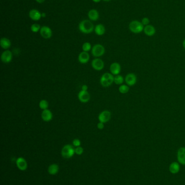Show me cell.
Wrapping results in <instances>:
<instances>
[{"label": "cell", "instance_id": "4316f807", "mask_svg": "<svg viewBox=\"0 0 185 185\" xmlns=\"http://www.w3.org/2000/svg\"><path fill=\"white\" fill-rule=\"evenodd\" d=\"M40 26L38 23H34L31 26V30L33 33H37L39 31H40Z\"/></svg>", "mask_w": 185, "mask_h": 185}, {"label": "cell", "instance_id": "cb8c5ba5", "mask_svg": "<svg viewBox=\"0 0 185 185\" xmlns=\"http://www.w3.org/2000/svg\"><path fill=\"white\" fill-rule=\"evenodd\" d=\"M124 78L120 75H117L114 77V83L117 85H122L124 82Z\"/></svg>", "mask_w": 185, "mask_h": 185}, {"label": "cell", "instance_id": "f1b7e54d", "mask_svg": "<svg viewBox=\"0 0 185 185\" xmlns=\"http://www.w3.org/2000/svg\"><path fill=\"white\" fill-rule=\"evenodd\" d=\"M141 23H142V24L144 26H146L147 25L150 24V20L148 17H144L141 20Z\"/></svg>", "mask_w": 185, "mask_h": 185}, {"label": "cell", "instance_id": "44dd1931", "mask_svg": "<svg viewBox=\"0 0 185 185\" xmlns=\"http://www.w3.org/2000/svg\"><path fill=\"white\" fill-rule=\"evenodd\" d=\"M0 46L4 49H8L11 46V42L6 38H2L0 41Z\"/></svg>", "mask_w": 185, "mask_h": 185}, {"label": "cell", "instance_id": "e575fe53", "mask_svg": "<svg viewBox=\"0 0 185 185\" xmlns=\"http://www.w3.org/2000/svg\"><path fill=\"white\" fill-rule=\"evenodd\" d=\"M182 46H183V47L184 48V49L185 50V39L182 42Z\"/></svg>", "mask_w": 185, "mask_h": 185}, {"label": "cell", "instance_id": "f546056e", "mask_svg": "<svg viewBox=\"0 0 185 185\" xmlns=\"http://www.w3.org/2000/svg\"><path fill=\"white\" fill-rule=\"evenodd\" d=\"M83 152H84V149L82 147L79 146V147H77L76 148H75V153L77 155H82L83 153Z\"/></svg>", "mask_w": 185, "mask_h": 185}, {"label": "cell", "instance_id": "2e32d148", "mask_svg": "<svg viewBox=\"0 0 185 185\" xmlns=\"http://www.w3.org/2000/svg\"><path fill=\"white\" fill-rule=\"evenodd\" d=\"M143 32L144 34L148 36H153L156 33L155 28L151 24H149L146 26H144Z\"/></svg>", "mask_w": 185, "mask_h": 185}, {"label": "cell", "instance_id": "9a60e30c", "mask_svg": "<svg viewBox=\"0 0 185 185\" xmlns=\"http://www.w3.org/2000/svg\"><path fill=\"white\" fill-rule=\"evenodd\" d=\"M90 55L87 52L82 51L78 55V61L82 64H85L89 61Z\"/></svg>", "mask_w": 185, "mask_h": 185}, {"label": "cell", "instance_id": "ffe728a7", "mask_svg": "<svg viewBox=\"0 0 185 185\" xmlns=\"http://www.w3.org/2000/svg\"><path fill=\"white\" fill-rule=\"evenodd\" d=\"M180 164L176 162H173L169 166V171L171 174H176L180 171Z\"/></svg>", "mask_w": 185, "mask_h": 185}, {"label": "cell", "instance_id": "5bb4252c", "mask_svg": "<svg viewBox=\"0 0 185 185\" xmlns=\"http://www.w3.org/2000/svg\"><path fill=\"white\" fill-rule=\"evenodd\" d=\"M177 158L180 164L185 165V147H181L179 149L177 153Z\"/></svg>", "mask_w": 185, "mask_h": 185}, {"label": "cell", "instance_id": "5b68a950", "mask_svg": "<svg viewBox=\"0 0 185 185\" xmlns=\"http://www.w3.org/2000/svg\"><path fill=\"white\" fill-rule=\"evenodd\" d=\"M105 52V49L103 45L96 44L91 49V53L93 56L98 58L103 56Z\"/></svg>", "mask_w": 185, "mask_h": 185}, {"label": "cell", "instance_id": "7a4b0ae2", "mask_svg": "<svg viewBox=\"0 0 185 185\" xmlns=\"http://www.w3.org/2000/svg\"><path fill=\"white\" fill-rule=\"evenodd\" d=\"M144 26L141 21L133 20L129 24V28L131 32L134 34H139L143 31Z\"/></svg>", "mask_w": 185, "mask_h": 185}, {"label": "cell", "instance_id": "f35d334b", "mask_svg": "<svg viewBox=\"0 0 185 185\" xmlns=\"http://www.w3.org/2000/svg\"><path fill=\"white\" fill-rule=\"evenodd\" d=\"M147 1H148V0H147Z\"/></svg>", "mask_w": 185, "mask_h": 185}, {"label": "cell", "instance_id": "d4e9b609", "mask_svg": "<svg viewBox=\"0 0 185 185\" xmlns=\"http://www.w3.org/2000/svg\"><path fill=\"white\" fill-rule=\"evenodd\" d=\"M129 86H128L127 85H122L119 87V92L121 94H127V92H129Z\"/></svg>", "mask_w": 185, "mask_h": 185}, {"label": "cell", "instance_id": "e0dca14e", "mask_svg": "<svg viewBox=\"0 0 185 185\" xmlns=\"http://www.w3.org/2000/svg\"><path fill=\"white\" fill-rule=\"evenodd\" d=\"M41 118L45 122H49L53 118V114L50 110H43L41 113Z\"/></svg>", "mask_w": 185, "mask_h": 185}, {"label": "cell", "instance_id": "d6986e66", "mask_svg": "<svg viewBox=\"0 0 185 185\" xmlns=\"http://www.w3.org/2000/svg\"><path fill=\"white\" fill-rule=\"evenodd\" d=\"M99 13L96 9H91L88 13V17L91 21H96L99 18Z\"/></svg>", "mask_w": 185, "mask_h": 185}, {"label": "cell", "instance_id": "484cf974", "mask_svg": "<svg viewBox=\"0 0 185 185\" xmlns=\"http://www.w3.org/2000/svg\"><path fill=\"white\" fill-rule=\"evenodd\" d=\"M49 104L48 101L46 100H42L39 102V107L42 110H47L48 108Z\"/></svg>", "mask_w": 185, "mask_h": 185}, {"label": "cell", "instance_id": "30bf717a", "mask_svg": "<svg viewBox=\"0 0 185 185\" xmlns=\"http://www.w3.org/2000/svg\"><path fill=\"white\" fill-rule=\"evenodd\" d=\"M1 58L2 61L4 63H8L11 61L13 58V54L11 51L9 50H6L4 51L1 54Z\"/></svg>", "mask_w": 185, "mask_h": 185}, {"label": "cell", "instance_id": "52a82bcc", "mask_svg": "<svg viewBox=\"0 0 185 185\" xmlns=\"http://www.w3.org/2000/svg\"><path fill=\"white\" fill-rule=\"evenodd\" d=\"M125 82L128 86H133L137 82V77L134 73H129L125 78Z\"/></svg>", "mask_w": 185, "mask_h": 185}, {"label": "cell", "instance_id": "4fadbf2b", "mask_svg": "<svg viewBox=\"0 0 185 185\" xmlns=\"http://www.w3.org/2000/svg\"><path fill=\"white\" fill-rule=\"evenodd\" d=\"M16 164L17 166V168H19L21 171H25L27 168V161L24 158H19L16 160Z\"/></svg>", "mask_w": 185, "mask_h": 185}, {"label": "cell", "instance_id": "9c48e42d", "mask_svg": "<svg viewBox=\"0 0 185 185\" xmlns=\"http://www.w3.org/2000/svg\"><path fill=\"white\" fill-rule=\"evenodd\" d=\"M40 33L41 36L45 39H49L52 36V31L49 27L44 26L42 27L40 31Z\"/></svg>", "mask_w": 185, "mask_h": 185}, {"label": "cell", "instance_id": "4dcf8cb0", "mask_svg": "<svg viewBox=\"0 0 185 185\" xmlns=\"http://www.w3.org/2000/svg\"><path fill=\"white\" fill-rule=\"evenodd\" d=\"M73 144L75 147H79L81 144L80 141L79 140V139H75L73 141Z\"/></svg>", "mask_w": 185, "mask_h": 185}, {"label": "cell", "instance_id": "d6a6232c", "mask_svg": "<svg viewBox=\"0 0 185 185\" xmlns=\"http://www.w3.org/2000/svg\"><path fill=\"white\" fill-rule=\"evenodd\" d=\"M87 89H88V87L87 85H82V91H87Z\"/></svg>", "mask_w": 185, "mask_h": 185}, {"label": "cell", "instance_id": "8992f818", "mask_svg": "<svg viewBox=\"0 0 185 185\" xmlns=\"http://www.w3.org/2000/svg\"><path fill=\"white\" fill-rule=\"evenodd\" d=\"M111 118V113L109 110H104L98 115V120L100 122L105 123L110 121Z\"/></svg>", "mask_w": 185, "mask_h": 185}, {"label": "cell", "instance_id": "ba28073f", "mask_svg": "<svg viewBox=\"0 0 185 185\" xmlns=\"http://www.w3.org/2000/svg\"><path fill=\"white\" fill-rule=\"evenodd\" d=\"M91 65L95 70L100 71L102 70L104 67V63L100 58H96L93 59L91 62Z\"/></svg>", "mask_w": 185, "mask_h": 185}, {"label": "cell", "instance_id": "d590c367", "mask_svg": "<svg viewBox=\"0 0 185 185\" xmlns=\"http://www.w3.org/2000/svg\"><path fill=\"white\" fill-rule=\"evenodd\" d=\"M92 1L95 3H98V2H100L101 0H92Z\"/></svg>", "mask_w": 185, "mask_h": 185}, {"label": "cell", "instance_id": "1f68e13d", "mask_svg": "<svg viewBox=\"0 0 185 185\" xmlns=\"http://www.w3.org/2000/svg\"><path fill=\"white\" fill-rule=\"evenodd\" d=\"M97 128L100 130H103L104 128V124L103 122H98V124H97Z\"/></svg>", "mask_w": 185, "mask_h": 185}, {"label": "cell", "instance_id": "6da1fadb", "mask_svg": "<svg viewBox=\"0 0 185 185\" xmlns=\"http://www.w3.org/2000/svg\"><path fill=\"white\" fill-rule=\"evenodd\" d=\"M79 29L82 33L88 34L94 30V26L91 21L84 20L81 21L79 24Z\"/></svg>", "mask_w": 185, "mask_h": 185}, {"label": "cell", "instance_id": "7402d4cb", "mask_svg": "<svg viewBox=\"0 0 185 185\" xmlns=\"http://www.w3.org/2000/svg\"><path fill=\"white\" fill-rule=\"evenodd\" d=\"M95 31L97 35L102 36L105 33V28L102 24H97L95 28Z\"/></svg>", "mask_w": 185, "mask_h": 185}, {"label": "cell", "instance_id": "7c38bea8", "mask_svg": "<svg viewBox=\"0 0 185 185\" xmlns=\"http://www.w3.org/2000/svg\"><path fill=\"white\" fill-rule=\"evenodd\" d=\"M121 70V66L118 62H113L110 66V71L113 75H119Z\"/></svg>", "mask_w": 185, "mask_h": 185}, {"label": "cell", "instance_id": "836d02e7", "mask_svg": "<svg viewBox=\"0 0 185 185\" xmlns=\"http://www.w3.org/2000/svg\"><path fill=\"white\" fill-rule=\"evenodd\" d=\"M35 1L39 4H42L45 1V0H35Z\"/></svg>", "mask_w": 185, "mask_h": 185}, {"label": "cell", "instance_id": "74e56055", "mask_svg": "<svg viewBox=\"0 0 185 185\" xmlns=\"http://www.w3.org/2000/svg\"><path fill=\"white\" fill-rule=\"evenodd\" d=\"M104 1H105V2H109V1H110L111 0H103Z\"/></svg>", "mask_w": 185, "mask_h": 185}, {"label": "cell", "instance_id": "3957f363", "mask_svg": "<svg viewBox=\"0 0 185 185\" xmlns=\"http://www.w3.org/2000/svg\"><path fill=\"white\" fill-rule=\"evenodd\" d=\"M113 82H114V76L111 73H104L100 79V83L104 87L111 86Z\"/></svg>", "mask_w": 185, "mask_h": 185}, {"label": "cell", "instance_id": "603a6c76", "mask_svg": "<svg viewBox=\"0 0 185 185\" xmlns=\"http://www.w3.org/2000/svg\"><path fill=\"white\" fill-rule=\"evenodd\" d=\"M59 167L58 164H53L49 166L48 171L49 174L51 175H55L58 173Z\"/></svg>", "mask_w": 185, "mask_h": 185}, {"label": "cell", "instance_id": "ac0fdd59", "mask_svg": "<svg viewBox=\"0 0 185 185\" xmlns=\"http://www.w3.org/2000/svg\"><path fill=\"white\" fill-rule=\"evenodd\" d=\"M29 16L33 21H39L42 17L41 13L37 9H32L29 13Z\"/></svg>", "mask_w": 185, "mask_h": 185}, {"label": "cell", "instance_id": "277c9868", "mask_svg": "<svg viewBox=\"0 0 185 185\" xmlns=\"http://www.w3.org/2000/svg\"><path fill=\"white\" fill-rule=\"evenodd\" d=\"M75 153V149L70 144H66L64 146L62 149V157L64 159H68L72 158Z\"/></svg>", "mask_w": 185, "mask_h": 185}, {"label": "cell", "instance_id": "83f0119b", "mask_svg": "<svg viewBox=\"0 0 185 185\" xmlns=\"http://www.w3.org/2000/svg\"><path fill=\"white\" fill-rule=\"evenodd\" d=\"M82 51L86 52H88L91 49V45L89 42H85L82 46Z\"/></svg>", "mask_w": 185, "mask_h": 185}, {"label": "cell", "instance_id": "8fae6325", "mask_svg": "<svg viewBox=\"0 0 185 185\" xmlns=\"http://www.w3.org/2000/svg\"><path fill=\"white\" fill-rule=\"evenodd\" d=\"M78 99L82 103H87L90 100V95L87 91L80 90L78 95Z\"/></svg>", "mask_w": 185, "mask_h": 185}, {"label": "cell", "instance_id": "8d00e7d4", "mask_svg": "<svg viewBox=\"0 0 185 185\" xmlns=\"http://www.w3.org/2000/svg\"><path fill=\"white\" fill-rule=\"evenodd\" d=\"M41 16H42V17H46V14H45V13H44L41 14Z\"/></svg>", "mask_w": 185, "mask_h": 185}]
</instances>
